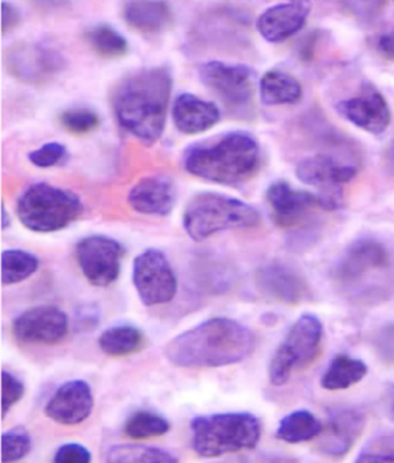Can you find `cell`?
I'll return each mask as SVG.
<instances>
[{"mask_svg":"<svg viewBox=\"0 0 394 463\" xmlns=\"http://www.w3.org/2000/svg\"><path fill=\"white\" fill-rule=\"evenodd\" d=\"M255 335L240 321L216 317L171 339L165 356L182 369H217L238 364L255 349Z\"/></svg>","mask_w":394,"mask_h":463,"instance_id":"cell-1","label":"cell"},{"mask_svg":"<svg viewBox=\"0 0 394 463\" xmlns=\"http://www.w3.org/2000/svg\"><path fill=\"white\" fill-rule=\"evenodd\" d=\"M171 91L173 75L163 66L129 74L112 95L117 122L140 143L154 145L166 130Z\"/></svg>","mask_w":394,"mask_h":463,"instance_id":"cell-2","label":"cell"},{"mask_svg":"<svg viewBox=\"0 0 394 463\" xmlns=\"http://www.w3.org/2000/svg\"><path fill=\"white\" fill-rule=\"evenodd\" d=\"M339 293L360 306L394 302V244L364 236L347 246L333 267Z\"/></svg>","mask_w":394,"mask_h":463,"instance_id":"cell-3","label":"cell"},{"mask_svg":"<svg viewBox=\"0 0 394 463\" xmlns=\"http://www.w3.org/2000/svg\"><path fill=\"white\" fill-rule=\"evenodd\" d=\"M261 165V147L250 133H225L213 143L191 146L184 153L183 165L192 176L220 185L249 181Z\"/></svg>","mask_w":394,"mask_h":463,"instance_id":"cell-4","label":"cell"},{"mask_svg":"<svg viewBox=\"0 0 394 463\" xmlns=\"http://www.w3.org/2000/svg\"><path fill=\"white\" fill-rule=\"evenodd\" d=\"M261 223V214L250 203L217 192H201L187 203L183 228L192 241H203L216 233L249 229Z\"/></svg>","mask_w":394,"mask_h":463,"instance_id":"cell-5","label":"cell"},{"mask_svg":"<svg viewBox=\"0 0 394 463\" xmlns=\"http://www.w3.org/2000/svg\"><path fill=\"white\" fill-rule=\"evenodd\" d=\"M191 445L201 458L255 449L261 440L262 425L250 412H220L191 420Z\"/></svg>","mask_w":394,"mask_h":463,"instance_id":"cell-6","label":"cell"},{"mask_svg":"<svg viewBox=\"0 0 394 463\" xmlns=\"http://www.w3.org/2000/svg\"><path fill=\"white\" fill-rule=\"evenodd\" d=\"M82 208V200L74 192L48 183H36L21 194L15 211L28 231L52 233L77 221Z\"/></svg>","mask_w":394,"mask_h":463,"instance_id":"cell-7","label":"cell"},{"mask_svg":"<svg viewBox=\"0 0 394 463\" xmlns=\"http://www.w3.org/2000/svg\"><path fill=\"white\" fill-rule=\"evenodd\" d=\"M322 334V321L316 316L303 315L295 321L268 366L272 385L283 386L296 370L308 365L317 356Z\"/></svg>","mask_w":394,"mask_h":463,"instance_id":"cell-8","label":"cell"},{"mask_svg":"<svg viewBox=\"0 0 394 463\" xmlns=\"http://www.w3.org/2000/svg\"><path fill=\"white\" fill-rule=\"evenodd\" d=\"M358 174L353 165L328 154L303 158L296 166V177L303 184L314 187L322 210L337 211L343 206V185Z\"/></svg>","mask_w":394,"mask_h":463,"instance_id":"cell-9","label":"cell"},{"mask_svg":"<svg viewBox=\"0 0 394 463\" xmlns=\"http://www.w3.org/2000/svg\"><path fill=\"white\" fill-rule=\"evenodd\" d=\"M133 286L146 307L170 303L178 294V278L169 260L158 249H148L134 258Z\"/></svg>","mask_w":394,"mask_h":463,"instance_id":"cell-10","label":"cell"},{"mask_svg":"<svg viewBox=\"0 0 394 463\" xmlns=\"http://www.w3.org/2000/svg\"><path fill=\"white\" fill-rule=\"evenodd\" d=\"M198 73L200 81L226 106L243 109L253 101L255 73L249 66L209 61L200 65Z\"/></svg>","mask_w":394,"mask_h":463,"instance_id":"cell-11","label":"cell"},{"mask_svg":"<svg viewBox=\"0 0 394 463\" xmlns=\"http://www.w3.org/2000/svg\"><path fill=\"white\" fill-rule=\"evenodd\" d=\"M125 249L119 241L103 235L85 237L75 245V258L87 281L106 288L120 278Z\"/></svg>","mask_w":394,"mask_h":463,"instance_id":"cell-12","label":"cell"},{"mask_svg":"<svg viewBox=\"0 0 394 463\" xmlns=\"http://www.w3.org/2000/svg\"><path fill=\"white\" fill-rule=\"evenodd\" d=\"M69 329V317L54 306L28 308L12 324L15 339L31 345H56L64 339Z\"/></svg>","mask_w":394,"mask_h":463,"instance_id":"cell-13","label":"cell"},{"mask_svg":"<svg viewBox=\"0 0 394 463\" xmlns=\"http://www.w3.org/2000/svg\"><path fill=\"white\" fill-rule=\"evenodd\" d=\"M339 115L354 127L380 136L391 124V110L384 96L372 86H364L361 93L337 104Z\"/></svg>","mask_w":394,"mask_h":463,"instance_id":"cell-14","label":"cell"},{"mask_svg":"<svg viewBox=\"0 0 394 463\" xmlns=\"http://www.w3.org/2000/svg\"><path fill=\"white\" fill-rule=\"evenodd\" d=\"M94 395L90 383L81 379L62 383L45 404L48 419L62 425H78L91 416Z\"/></svg>","mask_w":394,"mask_h":463,"instance_id":"cell-15","label":"cell"},{"mask_svg":"<svg viewBox=\"0 0 394 463\" xmlns=\"http://www.w3.org/2000/svg\"><path fill=\"white\" fill-rule=\"evenodd\" d=\"M366 428V416L355 408H338L330 412L322 429L320 449L325 456L345 457Z\"/></svg>","mask_w":394,"mask_h":463,"instance_id":"cell-16","label":"cell"},{"mask_svg":"<svg viewBox=\"0 0 394 463\" xmlns=\"http://www.w3.org/2000/svg\"><path fill=\"white\" fill-rule=\"evenodd\" d=\"M176 189L166 175H149L139 179L128 194L129 206L138 214L163 218L174 210Z\"/></svg>","mask_w":394,"mask_h":463,"instance_id":"cell-17","label":"cell"},{"mask_svg":"<svg viewBox=\"0 0 394 463\" xmlns=\"http://www.w3.org/2000/svg\"><path fill=\"white\" fill-rule=\"evenodd\" d=\"M310 7L308 0H293L278 4L264 11L255 27L264 40L270 43H281L294 36L307 23Z\"/></svg>","mask_w":394,"mask_h":463,"instance_id":"cell-18","label":"cell"},{"mask_svg":"<svg viewBox=\"0 0 394 463\" xmlns=\"http://www.w3.org/2000/svg\"><path fill=\"white\" fill-rule=\"evenodd\" d=\"M266 199L274 220L283 227H294L314 208L321 207V199L312 192L296 190L287 182H274L268 187Z\"/></svg>","mask_w":394,"mask_h":463,"instance_id":"cell-19","label":"cell"},{"mask_svg":"<svg viewBox=\"0 0 394 463\" xmlns=\"http://www.w3.org/2000/svg\"><path fill=\"white\" fill-rule=\"evenodd\" d=\"M257 286L268 298L286 304H297L309 298V286L293 267L271 261L258 269Z\"/></svg>","mask_w":394,"mask_h":463,"instance_id":"cell-20","label":"cell"},{"mask_svg":"<svg viewBox=\"0 0 394 463\" xmlns=\"http://www.w3.org/2000/svg\"><path fill=\"white\" fill-rule=\"evenodd\" d=\"M171 118L178 132L196 136L216 127L220 122L221 111L212 101L191 93H183L175 99Z\"/></svg>","mask_w":394,"mask_h":463,"instance_id":"cell-21","label":"cell"},{"mask_svg":"<svg viewBox=\"0 0 394 463\" xmlns=\"http://www.w3.org/2000/svg\"><path fill=\"white\" fill-rule=\"evenodd\" d=\"M48 47V45H47ZM45 45H27L12 55L11 66L14 73L27 80L48 77L61 71L64 66L62 55L57 50Z\"/></svg>","mask_w":394,"mask_h":463,"instance_id":"cell-22","label":"cell"},{"mask_svg":"<svg viewBox=\"0 0 394 463\" xmlns=\"http://www.w3.org/2000/svg\"><path fill=\"white\" fill-rule=\"evenodd\" d=\"M123 15L129 26L144 34H159L173 19L166 0H127Z\"/></svg>","mask_w":394,"mask_h":463,"instance_id":"cell-23","label":"cell"},{"mask_svg":"<svg viewBox=\"0 0 394 463\" xmlns=\"http://www.w3.org/2000/svg\"><path fill=\"white\" fill-rule=\"evenodd\" d=\"M302 94L301 83L283 71H268L259 81V95L265 106H291L300 102Z\"/></svg>","mask_w":394,"mask_h":463,"instance_id":"cell-24","label":"cell"},{"mask_svg":"<svg viewBox=\"0 0 394 463\" xmlns=\"http://www.w3.org/2000/svg\"><path fill=\"white\" fill-rule=\"evenodd\" d=\"M368 365L358 358L339 354L322 374L321 385L328 391H345L363 381Z\"/></svg>","mask_w":394,"mask_h":463,"instance_id":"cell-25","label":"cell"},{"mask_svg":"<svg viewBox=\"0 0 394 463\" xmlns=\"http://www.w3.org/2000/svg\"><path fill=\"white\" fill-rule=\"evenodd\" d=\"M322 425L316 416L308 411H296L280 420L276 438L288 444L307 443L320 437Z\"/></svg>","mask_w":394,"mask_h":463,"instance_id":"cell-26","label":"cell"},{"mask_svg":"<svg viewBox=\"0 0 394 463\" xmlns=\"http://www.w3.org/2000/svg\"><path fill=\"white\" fill-rule=\"evenodd\" d=\"M144 333L132 325H116L99 336V347L112 357L128 356L137 353L144 345Z\"/></svg>","mask_w":394,"mask_h":463,"instance_id":"cell-27","label":"cell"},{"mask_svg":"<svg viewBox=\"0 0 394 463\" xmlns=\"http://www.w3.org/2000/svg\"><path fill=\"white\" fill-rule=\"evenodd\" d=\"M39 258L21 249H8L2 253V283L14 286L26 281L39 270Z\"/></svg>","mask_w":394,"mask_h":463,"instance_id":"cell-28","label":"cell"},{"mask_svg":"<svg viewBox=\"0 0 394 463\" xmlns=\"http://www.w3.org/2000/svg\"><path fill=\"white\" fill-rule=\"evenodd\" d=\"M169 431V420L162 415L149 411L133 412L124 425L125 435L137 440L162 437Z\"/></svg>","mask_w":394,"mask_h":463,"instance_id":"cell-29","label":"cell"},{"mask_svg":"<svg viewBox=\"0 0 394 463\" xmlns=\"http://www.w3.org/2000/svg\"><path fill=\"white\" fill-rule=\"evenodd\" d=\"M86 39L91 47L101 56L120 57L128 52L129 44L123 34L107 24H96L88 29Z\"/></svg>","mask_w":394,"mask_h":463,"instance_id":"cell-30","label":"cell"},{"mask_svg":"<svg viewBox=\"0 0 394 463\" xmlns=\"http://www.w3.org/2000/svg\"><path fill=\"white\" fill-rule=\"evenodd\" d=\"M107 461L109 462H178V458L168 450L153 446L124 444L116 445L109 449Z\"/></svg>","mask_w":394,"mask_h":463,"instance_id":"cell-31","label":"cell"},{"mask_svg":"<svg viewBox=\"0 0 394 463\" xmlns=\"http://www.w3.org/2000/svg\"><path fill=\"white\" fill-rule=\"evenodd\" d=\"M33 439L31 433L23 427H16L2 435L0 460L4 463L23 460L31 453Z\"/></svg>","mask_w":394,"mask_h":463,"instance_id":"cell-32","label":"cell"},{"mask_svg":"<svg viewBox=\"0 0 394 463\" xmlns=\"http://www.w3.org/2000/svg\"><path fill=\"white\" fill-rule=\"evenodd\" d=\"M358 462H394V431L372 438L358 458Z\"/></svg>","mask_w":394,"mask_h":463,"instance_id":"cell-33","label":"cell"},{"mask_svg":"<svg viewBox=\"0 0 394 463\" xmlns=\"http://www.w3.org/2000/svg\"><path fill=\"white\" fill-rule=\"evenodd\" d=\"M61 123L71 133L85 135L98 128L100 118L94 110L78 107L62 112Z\"/></svg>","mask_w":394,"mask_h":463,"instance_id":"cell-34","label":"cell"},{"mask_svg":"<svg viewBox=\"0 0 394 463\" xmlns=\"http://www.w3.org/2000/svg\"><path fill=\"white\" fill-rule=\"evenodd\" d=\"M66 157L65 146L57 141L45 143L28 154L29 162L39 169L54 168V166L60 165Z\"/></svg>","mask_w":394,"mask_h":463,"instance_id":"cell-35","label":"cell"},{"mask_svg":"<svg viewBox=\"0 0 394 463\" xmlns=\"http://www.w3.org/2000/svg\"><path fill=\"white\" fill-rule=\"evenodd\" d=\"M26 387L21 379L10 371H2V417L5 419L11 409L24 398Z\"/></svg>","mask_w":394,"mask_h":463,"instance_id":"cell-36","label":"cell"},{"mask_svg":"<svg viewBox=\"0 0 394 463\" xmlns=\"http://www.w3.org/2000/svg\"><path fill=\"white\" fill-rule=\"evenodd\" d=\"M91 460V450L79 443H66L60 446L53 457V461L58 463H88Z\"/></svg>","mask_w":394,"mask_h":463,"instance_id":"cell-37","label":"cell"},{"mask_svg":"<svg viewBox=\"0 0 394 463\" xmlns=\"http://www.w3.org/2000/svg\"><path fill=\"white\" fill-rule=\"evenodd\" d=\"M375 348L381 360L394 363V323L387 325L377 333Z\"/></svg>","mask_w":394,"mask_h":463,"instance_id":"cell-38","label":"cell"},{"mask_svg":"<svg viewBox=\"0 0 394 463\" xmlns=\"http://www.w3.org/2000/svg\"><path fill=\"white\" fill-rule=\"evenodd\" d=\"M19 21L20 14L18 8L12 5L11 3L4 2L2 5V26L4 31L15 27Z\"/></svg>","mask_w":394,"mask_h":463,"instance_id":"cell-39","label":"cell"},{"mask_svg":"<svg viewBox=\"0 0 394 463\" xmlns=\"http://www.w3.org/2000/svg\"><path fill=\"white\" fill-rule=\"evenodd\" d=\"M385 165L388 169L394 175V139L389 144L387 153H385Z\"/></svg>","mask_w":394,"mask_h":463,"instance_id":"cell-40","label":"cell"},{"mask_svg":"<svg viewBox=\"0 0 394 463\" xmlns=\"http://www.w3.org/2000/svg\"><path fill=\"white\" fill-rule=\"evenodd\" d=\"M385 402H387L389 415L394 420V385L388 390Z\"/></svg>","mask_w":394,"mask_h":463,"instance_id":"cell-41","label":"cell"},{"mask_svg":"<svg viewBox=\"0 0 394 463\" xmlns=\"http://www.w3.org/2000/svg\"><path fill=\"white\" fill-rule=\"evenodd\" d=\"M0 224H2L3 231H6L11 225L10 213H7L5 204H2V211H0Z\"/></svg>","mask_w":394,"mask_h":463,"instance_id":"cell-42","label":"cell"}]
</instances>
